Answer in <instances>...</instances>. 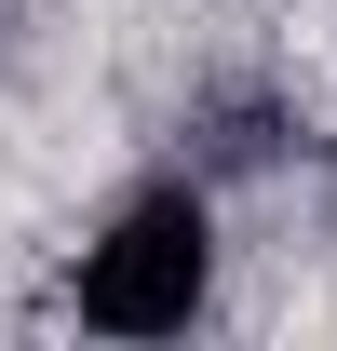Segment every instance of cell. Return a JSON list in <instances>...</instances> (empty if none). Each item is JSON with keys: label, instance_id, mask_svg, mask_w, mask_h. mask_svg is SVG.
I'll list each match as a JSON object with an SVG mask.
<instances>
[{"label": "cell", "instance_id": "6da1fadb", "mask_svg": "<svg viewBox=\"0 0 337 351\" xmlns=\"http://www.w3.org/2000/svg\"><path fill=\"white\" fill-rule=\"evenodd\" d=\"M82 324H108V338H175L189 311L216 298V203L203 189H135L122 217L82 243Z\"/></svg>", "mask_w": 337, "mask_h": 351}]
</instances>
